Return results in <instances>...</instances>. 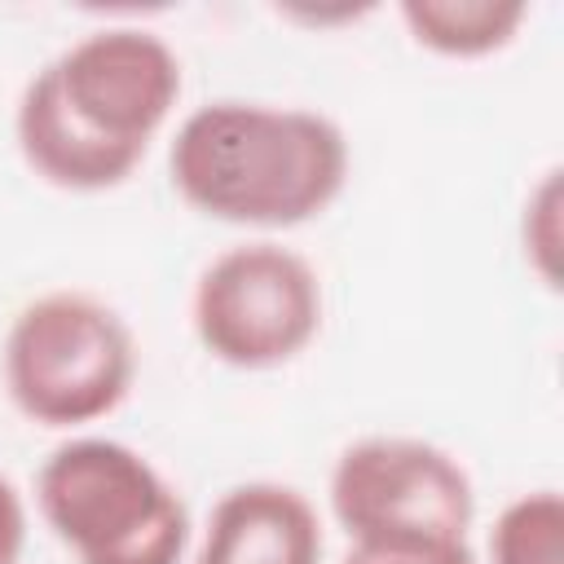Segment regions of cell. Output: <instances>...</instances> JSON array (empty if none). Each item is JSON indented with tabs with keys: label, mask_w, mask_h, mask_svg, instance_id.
I'll use <instances>...</instances> for the list:
<instances>
[{
	"label": "cell",
	"mask_w": 564,
	"mask_h": 564,
	"mask_svg": "<svg viewBox=\"0 0 564 564\" xmlns=\"http://www.w3.org/2000/svg\"><path fill=\"white\" fill-rule=\"evenodd\" d=\"M26 546V502L9 476H0V564H18Z\"/></svg>",
	"instance_id": "cell-13"
},
{
	"label": "cell",
	"mask_w": 564,
	"mask_h": 564,
	"mask_svg": "<svg viewBox=\"0 0 564 564\" xmlns=\"http://www.w3.org/2000/svg\"><path fill=\"white\" fill-rule=\"evenodd\" d=\"M194 564H322V520L295 485H234L207 511Z\"/></svg>",
	"instance_id": "cell-7"
},
{
	"label": "cell",
	"mask_w": 564,
	"mask_h": 564,
	"mask_svg": "<svg viewBox=\"0 0 564 564\" xmlns=\"http://www.w3.org/2000/svg\"><path fill=\"white\" fill-rule=\"evenodd\" d=\"M13 137L18 150L26 159V167L57 185V189H75V194H97V189H115L132 176V167L141 163V154L119 150L101 137H93L57 97L48 70L40 66L22 93H18V110H13Z\"/></svg>",
	"instance_id": "cell-8"
},
{
	"label": "cell",
	"mask_w": 564,
	"mask_h": 564,
	"mask_svg": "<svg viewBox=\"0 0 564 564\" xmlns=\"http://www.w3.org/2000/svg\"><path fill=\"white\" fill-rule=\"evenodd\" d=\"M330 511L348 542H467V467L419 436H361L330 467Z\"/></svg>",
	"instance_id": "cell-5"
},
{
	"label": "cell",
	"mask_w": 564,
	"mask_h": 564,
	"mask_svg": "<svg viewBox=\"0 0 564 564\" xmlns=\"http://www.w3.org/2000/svg\"><path fill=\"white\" fill-rule=\"evenodd\" d=\"M44 70L93 137L132 154H145L181 97V57L145 26H97Z\"/></svg>",
	"instance_id": "cell-6"
},
{
	"label": "cell",
	"mask_w": 564,
	"mask_h": 564,
	"mask_svg": "<svg viewBox=\"0 0 564 564\" xmlns=\"http://www.w3.org/2000/svg\"><path fill=\"white\" fill-rule=\"evenodd\" d=\"M524 256L546 286H555V256H560V167L542 176V185L524 203Z\"/></svg>",
	"instance_id": "cell-11"
},
{
	"label": "cell",
	"mask_w": 564,
	"mask_h": 564,
	"mask_svg": "<svg viewBox=\"0 0 564 564\" xmlns=\"http://www.w3.org/2000/svg\"><path fill=\"white\" fill-rule=\"evenodd\" d=\"M339 564H476L467 542H352Z\"/></svg>",
	"instance_id": "cell-12"
},
{
	"label": "cell",
	"mask_w": 564,
	"mask_h": 564,
	"mask_svg": "<svg viewBox=\"0 0 564 564\" xmlns=\"http://www.w3.org/2000/svg\"><path fill=\"white\" fill-rule=\"evenodd\" d=\"M167 176L212 220L291 229L344 194L348 137L322 110L220 97L181 119Z\"/></svg>",
	"instance_id": "cell-1"
},
{
	"label": "cell",
	"mask_w": 564,
	"mask_h": 564,
	"mask_svg": "<svg viewBox=\"0 0 564 564\" xmlns=\"http://www.w3.org/2000/svg\"><path fill=\"white\" fill-rule=\"evenodd\" d=\"M489 564H564V498L555 489L511 498L489 529Z\"/></svg>",
	"instance_id": "cell-10"
},
{
	"label": "cell",
	"mask_w": 564,
	"mask_h": 564,
	"mask_svg": "<svg viewBox=\"0 0 564 564\" xmlns=\"http://www.w3.org/2000/svg\"><path fill=\"white\" fill-rule=\"evenodd\" d=\"M198 344L234 370H273L300 357L322 330L317 269L269 238L212 256L189 295Z\"/></svg>",
	"instance_id": "cell-4"
},
{
	"label": "cell",
	"mask_w": 564,
	"mask_h": 564,
	"mask_svg": "<svg viewBox=\"0 0 564 564\" xmlns=\"http://www.w3.org/2000/svg\"><path fill=\"white\" fill-rule=\"evenodd\" d=\"M35 507L75 564H181L189 507L123 441L70 436L35 471Z\"/></svg>",
	"instance_id": "cell-2"
},
{
	"label": "cell",
	"mask_w": 564,
	"mask_h": 564,
	"mask_svg": "<svg viewBox=\"0 0 564 564\" xmlns=\"http://www.w3.org/2000/svg\"><path fill=\"white\" fill-rule=\"evenodd\" d=\"M4 392L40 427L97 423L137 379L128 322L88 291H44L22 304L4 330Z\"/></svg>",
	"instance_id": "cell-3"
},
{
	"label": "cell",
	"mask_w": 564,
	"mask_h": 564,
	"mask_svg": "<svg viewBox=\"0 0 564 564\" xmlns=\"http://www.w3.org/2000/svg\"><path fill=\"white\" fill-rule=\"evenodd\" d=\"M524 18V0H401L414 44L441 57H489L516 40Z\"/></svg>",
	"instance_id": "cell-9"
}]
</instances>
